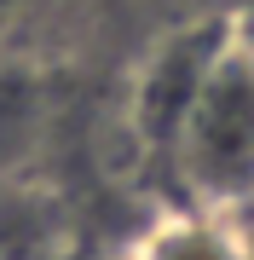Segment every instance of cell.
I'll list each match as a JSON object with an SVG mask.
<instances>
[{
	"label": "cell",
	"instance_id": "obj_1",
	"mask_svg": "<svg viewBox=\"0 0 254 260\" xmlns=\"http://www.w3.org/2000/svg\"><path fill=\"white\" fill-rule=\"evenodd\" d=\"M162 156L185 203L220 214L254 208V58L231 41V29Z\"/></svg>",
	"mask_w": 254,
	"mask_h": 260
},
{
	"label": "cell",
	"instance_id": "obj_4",
	"mask_svg": "<svg viewBox=\"0 0 254 260\" xmlns=\"http://www.w3.org/2000/svg\"><path fill=\"white\" fill-rule=\"evenodd\" d=\"M226 29H231V41L254 58V0H237V6L226 12Z\"/></svg>",
	"mask_w": 254,
	"mask_h": 260
},
{
	"label": "cell",
	"instance_id": "obj_3",
	"mask_svg": "<svg viewBox=\"0 0 254 260\" xmlns=\"http://www.w3.org/2000/svg\"><path fill=\"white\" fill-rule=\"evenodd\" d=\"M127 260H254V237L243 214L179 203V208H162L133 237Z\"/></svg>",
	"mask_w": 254,
	"mask_h": 260
},
{
	"label": "cell",
	"instance_id": "obj_2",
	"mask_svg": "<svg viewBox=\"0 0 254 260\" xmlns=\"http://www.w3.org/2000/svg\"><path fill=\"white\" fill-rule=\"evenodd\" d=\"M226 47V18H202V23H185L173 35H162L151 52H144L139 75H133V127L144 133L151 150H168L185 104L197 99L208 64Z\"/></svg>",
	"mask_w": 254,
	"mask_h": 260
},
{
	"label": "cell",
	"instance_id": "obj_5",
	"mask_svg": "<svg viewBox=\"0 0 254 260\" xmlns=\"http://www.w3.org/2000/svg\"><path fill=\"white\" fill-rule=\"evenodd\" d=\"M12 6H18V0H0V18H6V12H12Z\"/></svg>",
	"mask_w": 254,
	"mask_h": 260
}]
</instances>
